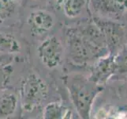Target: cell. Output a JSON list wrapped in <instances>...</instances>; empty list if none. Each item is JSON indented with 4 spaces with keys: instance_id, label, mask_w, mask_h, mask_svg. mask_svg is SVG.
Instances as JSON below:
<instances>
[{
    "instance_id": "1",
    "label": "cell",
    "mask_w": 127,
    "mask_h": 119,
    "mask_svg": "<svg viewBox=\"0 0 127 119\" xmlns=\"http://www.w3.org/2000/svg\"><path fill=\"white\" fill-rule=\"evenodd\" d=\"M65 87L78 115L89 118L92 106L96 95L102 91L103 86L83 75L74 74L65 78Z\"/></svg>"
},
{
    "instance_id": "2",
    "label": "cell",
    "mask_w": 127,
    "mask_h": 119,
    "mask_svg": "<svg viewBox=\"0 0 127 119\" xmlns=\"http://www.w3.org/2000/svg\"><path fill=\"white\" fill-rule=\"evenodd\" d=\"M68 49L71 60L77 65H85L96 59L107 55V51L93 45L77 31L70 29L67 33Z\"/></svg>"
},
{
    "instance_id": "3",
    "label": "cell",
    "mask_w": 127,
    "mask_h": 119,
    "mask_svg": "<svg viewBox=\"0 0 127 119\" xmlns=\"http://www.w3.org/2000/svg\"><path fill=\"white\" fill-rule=\"evenodd\" d=\"M48 88L46 83L35 73L23 78L20 87V100L25 111L32 112L46 100Z\"/></svg>"
},
{
    "instance_id": "4",
    "label": "cell",
    "mask_w": 127,
    "mask_h": 119,
    "mask_svg": "<svg viewBox=\"0 0 127 119\" xmlns=\"http://www.w3.org/2000/svg\"><path fill=\"white\" fill-rule=\"evenodd\" d=\"M93 20L103 34L109 53L113 55L120 47L124 45L127 38L126 25L114 20L99 17H94Z\"/></svg>"
},
{
    "instance_id": "5",
    "label": "cell",
    "mask_w": 127,
    "mask_h": 119,
    "mask_svg": "<svg viewBox=\"0 0 127 119\" xmlns=\"http://www.w3.org/2000/svg\"><path fill=\"white\" fill-rule=\"evenodd\" d=\"M38 54L43 64L48 68H55L63 60V48L56 37H48L39 46Z\"/></svg>"
},
{
    "instance_id": "6",
    "label": "cell",
    "mask_w": 127,
    "mask_h": 119,
    "mask_svg": "<svg viewBox=\"0 0 127 119\" xmlns=\"http://www.w3.org/2000/svg\"><path fill=\"white\" fill-rule=\"evenodd\" d=\"M90 10L99 17L119 21L126 10L124 5L117 0H89Z\"/></svg>"
},
{
    "instance_id": "7",
    "label": "cell",
    "mask_w": 127,
    "mask_h": 119,
    "mask_svg": "<svg viewBox=\"0 0 127 119\" xmlns=\"http://www.w3.org/2000/svg\"><path fill=\"white\" fill-rule=\"evenodd\" d=\"M116 72L115 56L111 54L108 56L99 58L92 68L89 79L99 85H104L107 79Z\"/></svg>"
},
{
    "instance_id": "8",
    "label": "cell",
    "mask_w": 127,
    "mask_h": 119,
    "mask_svg": "<svg viewBox=\"0 0 127 119\" xmlns=\"http://www.w3.org/2000/svg\"><path fill=\"white\" fill-rule=\"evenodd\" d=\"M27 22L33 35L41 36L52 29L55 21L49 12L36 10L29 14Z\"/></svg>"
},
{
    "instance_id": "9",
    "label": "cell",
    "mask_w": 127,
    "mask_h": 119,
    "mask_svg": "<svg viewBox=\"0 0 127 119\" xmlns=\"http://www.w3.org/2000/svg\"><path fill=\"white\" fill-rule=\"evenodd\" d=\"M76 29L83 37L93 45L99 49L108 52L103 34L99 28L95 25L93 20L78 25Z\"/></svg>"
},
{
    "instance_id": "10",
    "label": "cell",
    "mask_w": 127,
    "mask_h": 119,
    "mask_svg": "<svg viewBox=\"0 0 127 119\" xmlns=\"http://www.w3.org/2000/svg\"><path fill=\"white\" fill-rule=\"evenodd\" d=\"M17 97L10 92L0 94V118H7L14 113L17 107Z\"/></svg>"
},
{
    "instance_id": "11",
    "label": "cell",
    "mask_w": 127,
    "mask_h": 119,
    "mask_svg": "<svg viewBox=\"0 0 127 119\" xmlns=\"http://www.w3.org/2000/svg\"><path fill=\"white\" fill-rule=\"evenodd\" d=\"M43 118L46 119H63L70 118L69 110L59 103H48L43 111Z\"/></svg>"
},
{
    "instance_id": "12",
    "label": "cell",
    "mask_w": 127,
    "mask_h": 119,
    "mask_svg": "<svg viewBox=\"0 0 127 119\" xmlns=\"http://www.w3.org/2000/svg\"><path fill=\"white\" fill-rule=\"evenodd\" d=\"M21 51V46L17 39L10 33L0 32V52L5 54H16Z\"/></svg>"
},
{
    "instance_id": "13",
    "label": "cell",
    "mask_w": 127,
    "mask_h": 119,
    "mask_svg": "<svg viewBox=\"0 0 127 119\" xmlns=\"http://www.w3.org/2000/svg\"><path fill=\"white\" fill-rule=\"evenodd\" d=\"M89 0H64L63 9L65 14L69 17H75L79 15Z\"/></svg>"
},
{
    "instance_id": "14",
    "label": "cell",
    "mask_w": 127,
    "mask_h": 119,
    "mask_svg": "<svg viewBox=\"0 0 127 119\" xmlns=\"http://www.w3.org/2000/svg\"><path fill=\"white\" fill-rule=\"evenodd\" d=\"M116 72L119 73L127 72V44L117 56H115Z\"/></svg>"
},
{
    "instance_id": "15",
    "label": "cell",
    "mask_w": 127,
    "mask_h": 119,
    "mask_svg": "<svg viewBox=\"0 0 127 119\" xmlns=\"http://www.w3.org/2000/svg\"><path fill=\"white\" fill-rule=\"evenodd\" d=\"M13 68L10 64H0V91H2L10 82Z\"/></svg>"
},
{
    "instance_id": "16",
    "label": "cell",
    "mask_w": 127,
    "mask_h": 119,
    "mask_svg": "<svg viewBox=\"0 0 127 119\" xmlns=\"http://www.w3.org/2000/svg\"><path fill=\"white\" fill-rule=\"evenodd\" d=\"M13 60V55L5 54L0 52V64H10Z\"/></svg>"
},
{
    "instance_id": "17",
    "label": "cell",
    "mask_w": 127,
    "mask_h": 119,
    "mask_svg": "<svg viewBox=\"0 0 127 119\" xmlns=\"http://www.w3.org/2000/svg\"><path fill=\"white\" fill-rule=\"evenodd\" d=\"M118 2H119L120 3H122V5H124L125 7L126 8L127 10V0H117Z\"/></svg>"
},
{
    "instance_id": "18",
    "label": "cell",
    "mask_w": 127,
    "mask_h": 119,
    "mask_svg": "<svg viewBox=\"0 0 127 119\" xmlns=\"http://www.w3.org/2000/svg\"><path fill=\"white\" fill-rule=\"evenodd\" d=\"M63 1H64V0H56V2L59 4V3H63Z\"/></svg>"
}]
</instances>
